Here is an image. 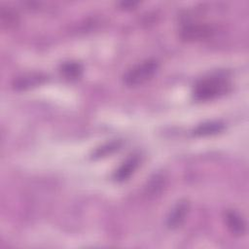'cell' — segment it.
<instances>
[{
    "label": "cell",
    "mask_w": 249,
    "mask_h": 249,
    "mask_svg": "<svg viewBox=\"0 0 249 249\" xmlns=\"http://www.w3.org/2000/svg\"><path fill=\"white\" fill-rule=\"evenodd\" d=\"M230 87V82L225 76L213 75L196 83L194 89V97L198 101L210 100L226 93Z\"/></svg>",
    "instance_id": "1"
},
{
    "label": "cell",
    "mask_w": 249,
    "mask_h": 249,
    "mask_svg": "<svg viewBox=\"0 0 249 249\" xmlns=\"http://www.w3.org/2000/svg\"><path fill=\"white\" fill-rule=\"evenodd\" d=\"M159 64L154 59H148L129 69L124 76V82L128 87L139 86L150 80L157 72Z\"/></svg>",
    "instance_id": "2"
},
{
    "label": "cell",
    "mask_w": 249,
    "mask_h": 249,
    "mask_svg": "<svg viewBox=\"0 0 249 249\" xmlns=\"http://www.w3.org/2000/svg\"><path fill=\"white\" fill-rule=\"evenodd\" d=\"M212 33L211 27L205 24H188L181 30V37L187 41H196L209 37Z\"/></svg>",
    "instance_id": "3"
},
{
    "label": "cell",
    "mask_w": 249,
    "mask_h": 249,
    "mask_svg": "<svg viewBox=\"0 0 249 249\" xmlns=\"http://www.w3.org/2000/svg\"><path fill=\"white\" fill-rule=\"evenodd\" d=\"M189 210V203L187 201L178 202L170 211L167 218V225L171 229L178 228L184 222L187 212Z\"/></svg>",
    "instance_id": "4"
},
{
    "label": "cell",
    "mask_w": 249,
    "mask_h": 249,
    "mask_svg": "<svg viewBox=\"0 0 249 249\" xmlns=\"http://www.w3.org/2000/svg\"><path fill=\"white\" fill-rule=\"evenodd\" d=\"M226 223L229 230L236 235L243 234L245 232L246 224L243 218L235 211H228L226 214Z\"/></svg>",
    "instance_id": "5"
},
{
    "label": "cell",
    "mask_w": 249,
    "mask_h": 249,
    "mask_svg": "<svg viewBox=\"0 0 249 249\" xmlns=\"http://www.w3.org/2000/svg\"><path fill=\"white\" fill-rule=\"evenodd\" d=\"M139 163V159L138 157L134 156V157H130L128 158L119 168L118 170L115 172V179L117 181H124L126 180L133 172L134 170L137 168Z\"/></svg>",
    "instance_id": "6"
},
{
    "label": "cell",
    "mask_w": 249,
    "mask_h": 249,
    "mask_svg": "<svg viewBox=\"0 0 249 249\" xmlns=\"http://www.w3.org/2000/svg\"><path fill=\"white\" fill-rule=\"evenodd\" d=\"M82 71L81 65L75 62H68L62 66V72L68 78H76Z\"/></svg>",
    "instance_id": "7"
},
{
    "label": "cell",
    "mask_w": 249,
    "mask_h": 249,
    "mask_svg": "<svg viewBox=\"0 0 249 249\" xmlns=\"http://www.w3.org/2000/svg\"><path fill=\"white\" fill-rule=\"evenodd\" d=\"M222 129H223V125L220 124H206L199 125L196 128V133L200 134V135H204V134L216 133V132L221 131Z\"/></svg>",
    "instance_id": "8"
},
{
    "label": "cell",
    "mask_w": 249,
    "mask_h": 249,
    "mask_svg": "<svg viewBox=\"0 0 249 249\" xmlns=\"http://www.w3.org/2000/svg\"><path fill=\"white\" fill-rule=\"evenodd\" d=\"M16 19H17V16L15 13H13L12 11L7 10L6 12L1 9V21L2 24H7L8 26H10L11 24L16 23Z\"/></svg>",
    "instance_id": "9"
}]
</instances>
